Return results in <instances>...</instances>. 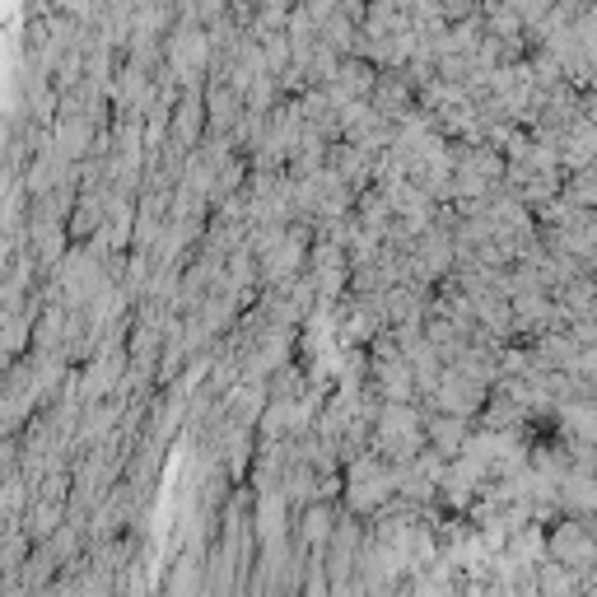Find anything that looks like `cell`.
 Returning a JSON list of instances; mask_svg holds the SVG:
<instances>
[{"mask_svg": "<svg viewBox=\"0 0 597 597\" xmlns=\"http://www.w3.org/2000/svg\"><path fill=\"white\" fill-rule=\"evenodd\" d=\"M103 216H108V201H98V197H75V206H71V216H66V233L75 243H90L94 239V229L103 224Z\"/></svg>", "mask_w": 597, "mask_h": 597, "instance_id": "2", "label": "cell"}, {"mask_svg": "<svg viewBox=\"0 0 597 597\" xmlns=\"http://www.w3.org/2000/svg\"><path fill=\"white\" fill-rule=\"evenodd\" d=\"M434 439L443 443L439 453H458V439H462V425H434Z\"/></svg>", "mask_w": 597, "mask_h": 597, "instance_id": "5", "label": "cell"}, {"mask_svg": "<svg viewBox=\"0 0 597 597\" xmlns=\"http://www.w3.org/2000/svg\"><path fill=\"white\" fill-rule=\"evenodd\" d=\"M551 561L569 565L574 574H584L588 565H597V537H588V532L574 527V523H561V532L551 537Z\"/></svg>", "mask_w": 597, "mask_h": 597, "instance_id": "1", "label": "cell"}, {"mask_svg": "<svg viewBox=\"0 0 597 597\" xmlns=\"http://www.w3.org/2000/svg\"><path fill=\"white\" fill-rule=\"evenodd\" d=\"M537 593L542 597H579V574L561 561H542L537 565Z\"/></svg>", "mask_w": 597, "mask_h": 597, "instance_id": "3", "label": "cell"}, {"mask_svg": "<svg viewBox=\"0 0 597 597\" xmlns=\"http://www.w3.org/2000/svg\"><path fill=\"white\" fill-rule=\"evenodd\" d=\"M298 532H304V542H308V546H323V542H332V532H336V523H332V509H327V504H313L308 514H304V527H298Z\"/></svg>", "mask_w": 597, "mask_h": 597, "instance_id": "4", "label": "cell"}]
</instances>
